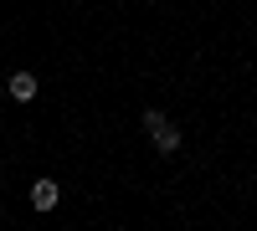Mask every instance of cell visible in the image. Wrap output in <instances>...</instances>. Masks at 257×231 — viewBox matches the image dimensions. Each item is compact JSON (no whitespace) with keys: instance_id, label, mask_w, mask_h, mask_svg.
I'll return each instance as SVG.
<instances>
[{"instance_id":"4","label":"cell","mask_w":257,"mask_h":231,"mask_svg":"<svg viewBox=\"0 0 257 231\" xmlns=\"http://www.w3.org/2000/svg\"><path fill=\"white\" fill-rule=\"evenodd\" d=\"M165 123H170V113H165V108H144V113H139V129H144V134L165 129Z\"/></svg>"},{"instance_id":"3","label":"cell","mask_w":257,"mask_h":231,"mask_svg":"<svg viewBox=\"0 0 257 231\" xmlns=\"http://www.w3.org/2000/svg\"><path fill=\"white\" fill-rule=\"evenodd\" d=\"M36 88H41L36 72H11V77H6V93H11L16 103H31V98H36Z\"/></svg>"},{"instance_id":"1","label":"cell","mask_w":257,"mask_h":231,"mask_svg":"<svg viewBox=\"0 0 257 231\" xmlns=\"http://www.w3.org/2000/svg\"><path fill=\"white\" fill-rule=\"evenodd\" d=\"M149 144H155V154H160V159H175V154H180V144H185V134H180V123L170 118L165 129L149 134Z\"/></svg>"},{"instance_id":"2","label":"cell","mask_w":257,"mask_h":231,"mask_svg":"<svg viewBox=\"0 0 257 231\" xmlns=\"http://www.w3.org/2000/svg\"><path fill=\"white\" fill-rule=\"evenodd\" d=\"M57 205H62V185L57 180H36L31 185V211L47 216V211H57Z\"/></svg>"}]
</instances>
